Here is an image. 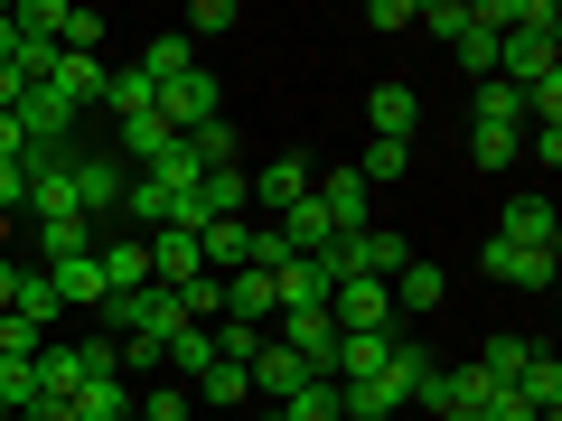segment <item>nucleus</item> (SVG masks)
<instances>
[{
	"instance_id": "20e7f679",
	"label": "nucleus",
	"mask_w": 562,
	"mask_h": 421,
	"mask_svg": "<svg viewBox=\"0 0 562 421\" xmlns=\"http://www.w3.org/2000/svg\"><path fill=\"white\" fill-rule=\"evenodd\" d=\"M310 197H319L328 235H366V225H375V187H366L357 169H328V179H310Z\"/></svg>"
},
{
	"instance_id": "423d86ee",
	"label": "nucleus",
	"mask_w": 562,
	"mask_h": 421,
	"mask_svg": "<svg viewBox=\"0 0 562 421\" xmlns=\"http://www.w3.org/2000/svg\"><path fill=\"white\" fill-rule=\"evenodd\" d=\"M272 338L291 346V356H301L310 375H328V356H338V319H328V309H281V319H272Z\"/></svg>"
},
{
	"instance_id": "f3484780",
	"label": "nucleus",
	"mask_w": 562,
	"mask_h": 421,
	"mask_svg": "<svg viewBox=\"0 0 562 421\" xmlns=\"http://www.w3.org/2000/svg\"><path fill=\"white\" fill-rule=\"evenodd\" d=\"M47 281H57V300L66 309H103V262L94 253H66V262H38Z\"/></svg>"
},
{
	"instance_id": "6ab92c4d",
	"label": "nucleus",
	"mask_w": 562,
	"mask_h": 421,
	"mask_svg": "<svg viewBox=\"0 0 562 421\" xmlns=\"http://www.w3.org/2000/svg\"><path fill=\"white\" fill-rule=\"evenodd\" d=\"M366 122H375V140H413L422 94H413V84H375V94H366Z\"/></svg>"
},
{
	"instance_id": "a211bd4d",
	"label": "nucleus",
	"mask_w": 562,
	"mask_h": 421,
	"mask_svg": "<svg viewBox=\"0 0 562 421\" xmlns=\"http://www.w3.org/2000/svg\"><path fill=\"white\" fill-rule=\"evenodd\" d=\"M198 272H206L198 235H150V281H160V291H188Z\"/></svg>"
},
{
	"instance_id": "4be33fe9",
	"label": "nucleus",
	"mask_w": 562,
	"mask_h": 421,
	"mask_svg": "<svg viewBox=\"0 0 562 421\" xmlns=\"http://www.w3.org/2000/svg\"><path fill=\"white\" fill-rule=\"evenodd\" d=\"M38 402H76V384H85V346H38Z\"/></svg>"
},
{
	"instance_id": "f03ea898",
	"label": "nucleus",
	"mask_w": 562,
	"mask_h": 421,
	"mask_svg": "<svg viewBox=\"0 0 562 421\" xmlns=\"http://www.w3.org/2000/svg\"><path fill=\"white\" fill-rule=\"evenodd\" d=\"M122 187H132V169H122L113 150H85V140H76V206H85V225L122 216Z\"/></svg>"
},
{
	"instance_id": "a18cd8bd",
	"label": "nucleus",
	"mask_w": 562,
	"mask_h": 421,
	"mask_svg": "<svg viewBox=\"0 0 562 421\" xmlns=\"http://www.w3.org/2000/svg\"><path fill=\"white\" fill-rule=\"evenodd\" d=\"M20 421H76V402H29Z\"/></svg>"
},
{
	"instance_id": "79ce46f5",
	"label": "nucleus",
	"mask_w": 562,
	"mask_h": 421,
	"mask_svg": "<svg viewBox=\"0 0 562 421\" xmlns=\"http://www.w3.org/2000/svg\"><path fill=\"white\" fill-rule=\"evenodd\" d=\"M487 421H535V402H525V394H497V402H487Z\"/></svg>"
},
{
	"instance_id": "ea45409f",
	"label": "nucleus",
	"mask_w": 562,
	"mask_h": 421,
	"mask_svg": "<svg viewBox=\"0 0 562 421\" xmlns=\"http://www.w3.org/2000/svg\"><path fill=\"white\" fill-rule=\"evenodd\" d=\"M413 29H431V38H450V47H460V29H469V0H431V10H413Z\"/></svg>"
},
{
	"instance_id": "473e14b6",
	"label": "nucleus",
	"mask_w": 562,
	"mask_h": 421,
	"mask_svg": "<svg viewBox=\"0 0 562 421\" xmlns=\"http://www.w3.org/2000/svg\"><path fill=\"white\" fill-rule=\"evenodd\" d=\"M516 394L535 402V412H553V402H562V365L543 356V346H535V356H525V375H516Z\"/></svg>"
},
{
	"instance_id": "bb28decb",
	"label": "nucleus",
	"mask_w": 562,
	"mask_h": 421,
	"mask_svg": "<svg viewBox=\"0 0 562 421\" xmlns=\"http://www.w3.org/2000/svg\"><path fill=\"white\" fill-rule=\"evenodd\" d=\"M169 206H179V197H169V187L150 179V169H132V187H122V216H132V225H150V235H160V225H169Z\"/></svg>"
},
{
	"instance_id": "cd10ccee",
	"label": "nucleus",
	"mask_w": 562,
	"mask_h": 421,
	"mask_svg": "<svg viewBox=\"0 0 562 421\" xmlns=\"http://www.w3.org/2000/svg\"><path fill=\"white\" fill-rule=\"evenodd\" d=\"M150 103H160V94H150V84H140V66H113V76H103V113H113V122L150 113Z\"/></svg>"
},
{
	"instance_id": "7ed1b4c3",
	"label": "nucleus",
	"mask_w": 562,
	"mask_h": 421,
	"mask_svg": "<svg viewBox=\"0 0 562 421\" xmlns=\"http://www.w3.org/2000/svg\"><path fill=\"white\" fill-rule=\"evenodd\" d=\"M160 122L169 132H206V122H225V94H216V76H206V66H188L179 84H160Z\"/></svg>"
},
{
	"instance_id": "49530a36",
	"label": "nucleus",
	"mask_w": 562,
	"mask_h": 421,
	"mask_svg": "<svg viewBox=\"0 0 562 421\" xmlns=\"http://www.w3.org/2000/svg\"><path fill=\"white\" fill-rule=\"evenodd\" d=\"M10 291H20V262H10V253H0V309H10Z\"/></svg>"
},
{
	"instance_id": "39448f33",
	"label": "nucleus",
	"mask_w": 562,
	"mask_h": 421,
	"mask_svg": "<svg viewBox=\"0 0 562 421\" xmlns=\"http://www.w3.org/2000/svg\"><path fill=\"white\" fill-rule=\"evenodd\" d=\"M328 319H338V338L394 328V281H338V291H328Z\"/></svg>"
},
{
	"instance_id": "0eeeda50",
	"label": "nucleus",
	"mask_w": 562,
	"mask_h": 421,
	"mask_svg": "<svg viewBox=\"0 0 562 421\" xmlns=\"http://www.w3.org/2000/svg\"><path fill=\"white\" fill-rule=\"evenodd\" d=\"M479 272L506 281V291H553V253H525V243H506V235L479 243Z\"/></svg>"
},
{
	"instance_id": "f257e3e1",
	"label": "nucleus",
	"mask_w": 562,
	"mask_h": 421,
	"mask_svg": "<svg viewBox=\"0 0 562 421\" xmlns=\"http://www.w3.org/2000/svg\"><path fill=\"white\" fill-rule=\"evenodd\" d=\"M403 262H413V243L394 235V225H366V235H338L319 253V272H328V291H338V281H394Z\"/></svg>"
},
{
	"instance_id": "58836bf2",
	"label": "nucleus",
	"mask_w": 562,
	"mask_h": 421,
	"mask_svg": "<svg viewBox=\"0 0 562 421\" xmlns=\"http://www.w3.org/2000/svg\"><path fill=\"white\" fill-rule=\"evenodd\" d=\"M122 346V375H169V338H113Z\"/></svg>"
},
{
	"instance_id": "c03bdc74",
	"label": "nucleus",
	"mask_w": 562,
	"mask_h": 421,
	"mask_svg": "<svg viewBox=\"0 0 562 421\" xmlns=\"http://www.w3.org/2000/svg\"><path fill=\"white\" fill-rule=\"evenodd\" d=\"M20 94H29V76H20V66H0V113H20Z\"/></svg>"
},
{
	"instance_id": "1a4fd4ad",
	"label": "nucleus",
	"mask_w": 562,
	"mask_h": 421,
	"mask_svg": "<svg viewBox=\"0 0 562 421\" xmlns=\"http://www.w3.org/2000/svg\"><path fill=\"white\" fill-rule=\"evenodd\" d=\"M497 235L525 243V253H553V243H562V216H553V197H535V187H525V197H506Z\"/></svg>"
},
{
	"instance_id": "09e8293b",
	"label": "nucleus",
	"mask_w": 562,
	"mask_h": 421,
	"mask_svg": "<svg viewBox=\"0 0 562 421\" xmlns=\"http://www.w3.org/2000/svg\"><path fill=\"white\" fill-rule=\"evenodd\" d=\"M254 421H291V412H281V402H262V412H254Z\"/></svg>"
},
{
	"instance_id": "2eb2a0df",
	"label": "nucleus",
	"mask_w": 562,
	"mask_h": 421,
	"mask_svg": "<svg viewBox=\"0 0 562 421\" xmlns=\"http://www.w3.org/2000/svg\"><path fill=\"white\" fill-rule=\"evenodd\" d=\"M450 300V272H441V262H403V272H394V309H413V319H431V309H441Z\"/></svg>"
},
{
	"instance_id": "6e6552de",
	"label": "nucleus",
	"mask_w": 562,
	"mask_h": 421,
	"mask_svg": "<svg viewBox=\"0 0 562 421\" xmlns=\"http://www.w3.org/2000/svg\"><path fill=\"white\" fill-rule=\"evenodd\" d=\"M394 384H403V402H431V412L450 402V365L431 346H413V338H394Z\"/></svg>"
},
{
	"instance_id": "8fccbe9b",
	"label": "nucleus",
	"mask_w": 562,
	"mask_h": 421,
	"mask_svg": "<svg viewBox=\"0 0 562 421\" xmlns=\"http://www.w3.org/2000/svg\"><path fill=\"white\" fill-rule=\"evenodd\" d=\"M0 421H20V412H10V402H0Z\"/></svg>"
},
{
	"instance_id": "393cba45",
	"label": "nucleus",
	"mask_w": 562,
	"mask_h": 421,
	"mask_svg": "<svg viewBox=\"0 0 562 421\" xmlns=\"http://www.w3.org/2000/svg\"><path fill=\"white\" fill-rule=\"evenodd\" d=\"M216 365V328H169V384H198Z\"/></svg>"
},
{
	"instance_id": "9d476101",
	"label": "nucleus",
	"mask_w": 562,
	"mask_h": 421,
	"mask_svg": "<svg viewBox=\"0 0 562 421\" xmlns=\"http://www.w3.org/2000/svg\"><path fill=\"white\" fill-rule=\"evenodd\" d=\"M103 76H113V66H103V57H85V47H57L38 84H57V94L76 103V113H94V103H103Z\"/></svg>"
},
{
	"instance_id": "a19ab883",
	"label": "nucleus",
	"mask_w": 562,
	"mask_h": 421,
	"mask_svg": "<svg viewBox=\"0 0 562 421\" xmlns=\"http://www.w3.org/2000/svg\"><path fill=\"white\" fill-rule=\"evenodd\" d=\"M188 150H198L206 169H235V132H225V122H206V132H188Z\"/></svg>"
},
{
	"instance_id": "a878e982",
	"label": "nucleus",
	"mask_w": 562,
	"mask_h": 421,
	"mask_svg": "<svg viewBox=\"0 0 562 421\" xmlns=\"http://www.w3.org/2000/svg\"><path fill=\"white\" fill-rule=\"evenodd\" d=\"M469 122H487V132H516V122H525V94H516V84H497V76L469 84Z\"/></svg>"
},
{
	"instance_id": "412c9836",
	"label": "nucleus",
	"mask_w": 562,
	"mask_h": 421,
	"mask_svg": "<svg viewBox=\"0 0 562 421\" xmlns=\"http://www.w3.org/2000/svg\"><path fill=\"white\" fill-rule=\"evenodd\" d=\"M10 319H29V328H57V319H66L57 281H47L38 262H20V291H10Z\"/></svg>"
},
{
	"instance_id": "f704fd0d",
	"label": "nucleus",
	"mask_w": 562,
	"mask_h": 421,
	"mask_svg": "<svg viewBox=\"0 0 562 421\" xmlns=\"http://www.w3.org/2000/svg\"><path fill=\"white\" fill-rule=\"evenodd\" d=\"M281 412H291V421H338V375H310L301 394L281 402Z\"/></svg>"
},
{
	"instance_id": "b1692460",
	"label": "nucleus",
	"mask_w": 562,
	"mask_h": 421,
	"mask_svg": "<svg viewBox=\"0 0 562 421\" xmlns=\"http://www.w3.org/2000/svg\"><path fill=\"white\" fill-rule=\"evenodd\" d=\"M66 10H76V0H20V10H10V29H20L29 47H66Z\"/></svg>"
},
{
	"instance_id": "c9c22d12",
	"label": "nucleus",
	"mask_w": 562,
	"mask_h": 421,
	"mask_svg": "<svg viewBox=\"0 0 562 421\" xmlns=\"http://www.w3.org/2000/svg\"><path fill=\"white\" fill-rule=\"evenodd\" d=\"M225 29H244V10H235V0H198V10H188V29H179V38L198 47V38H225Z\"/></svg>"
},
{
	"instance_id": "7c9ffc66",
	"label": "nucleus",
	"mask_w": 562,
	"mask_h": 421,
	"mask_svg": "<svg viewBox=\"0 0 562 421\" xmlns=\"http://www.w3.org/2000/svg\"><path fill=\"white\" fill-rule=\"evenodd\" d=\"M357 179H366V187H384V179H413V140H366Z\"/></svg>"
},
{
	"instance_id": "72a5a7b5",
	"label": "nucleus",
	"mask_w": 562,
	"mask_h": 421,
	"mask_svg": "<svg viewBox=\"0 0 562 421\" xmlns=\"http://www.w3.org/2000/svg\"><path fill=\"white\" fill-rule=\"evenodd\" d=\"M516 150H525V132H487V122H469V160H479V169H516Z\"/></svg>"
},
{
	"instance_id": "ddd939ff",
	"label": "nucleus",
	"mask_w": 562,
	"mask_h": 421,
	"mask_svg": "<svg viewBox=\"0 0 562 421\" xmlns=\"http://www.w3.org/2000/svg\"><path fill=\"white\" fill-rule=\"evenodd\" d=\"M169 140H179V132H169V122H160V103H150V113L113 122V160H122V169H150V160L169 150Z\"/></svg>"
},
{
	"instance_id": "de8ad7c7",
	"label": "nucleus",
	"mask_w": 562,
	"mask_h": 421,
	"mask_svg": "<svg viewBox=\"0 0 562 421\" xmlns=\"http://www.w3.org/2000/svg\"><path fill=\"white\" fill-rule=\"evenodd\" d=\"M441 421H487V412H469V402H441Z\"/></svg>"
},
{
	"instance_id": "37998d69",
	"label": "nucleus",
	"mask_w": 562,
	"mask_h": 421,
	"mask_svg": "<svg viewBox=\"0 0 562 421\" xmlns=\"http://www.w3.org/2000/svg\"><path fill=\"white\" fill-rule=\"evenodd\" d=\"M29 150V132H20V113H0V160H20Z\"/></svg>"
},
{
	"instance_id": "dca6fc26",
	"label": "nucleus",
	"mask_w": 562,
	"mask_h": 421,
	"mask_svg": "<svg viewBox=\"0 0 562 421\" xmlns=\"http://www.w3.org/2000/svg\"><path fill=\"white\" fill-rule=\"evenodd\" d=\"M94 262H103V300H113V291H140V281H150V243H140V235L94 243Z\"/></svg>"
},
{
	"instance_id": "c85d7f7f",
	"label": "nucleus",
	"mask_w": 562,
	"mask_h": 421,
	"mask_svg": "<svg viewBox=\"0 0 562 421\" xmlns=\"http://www.w3.org/2000/svg\"><path fill=\"white\" fill-rule=\"evenodd\" d=\"M525 356H535V346H525V338H487V346H479V375L497 384V394H516V375H525Z\"/></svg>"
},
{
	"instance_id": "9b49d317",
	"label": "nucleus",
	"mask_w": 562,
	"mask_h": 421,
	"mask_svg": "<svg viewBox=\"0 0 562 421\" xmlns=\"http://www.w3.org/2000/svg\"><path fill=\"white\" fill-rule=\"evenodd\" d=\"M272 309H328L319 253H281V262H272Z\"/></svg>"
},
{
	"instance_id": "4c0bfd02",
	"label": "nucleus",
	"mask_w": 562,
	"mask_h": 421,
	"mask_svg": "<svg viewBox=\"0 0 562 421\" xmlns=\"http://www.w3.org/2000/svg\"><path fill=\"white\" fill-rule=\"evenodd\" d=\"M0 402H10V412L38 402V365H29V356H0Z\"/></svg>"
},
{
	"instance_id": "4468645a",
	"label": "nucleus",
	"mask_w": 562,
	"mask_h": 421,
	"mask_svg": "<svg viewBox=\"0 0 562 421\" xmlns=\"http://www.w3.org/2000/svg\"><path fill=\"white\" fill-rule=\"evenodd\" d=\"M310 179H319V169H310L301 150H281V160H262V169H254V197L281 216V206H301V197H310Z\"/></svg>"
},
{
	"instance_id": "5701e85b",
	"label": "nucleus",
	"mask_w": 562,
	"mask_h": 421,
	"mask_svg": "<svg viewBox=\"0 0 562 421\" xmlns=\"http://www.w3.org/2000/svg\"><path fill=\"white\" fill-rule=\"evenodd\" d=\"M188 66H198V47H188V38H179V29H160V38L140 47V84H150V94H160V84H179V76H188Z\"/></svg>"
},
{
	"instance_id": "e433bc0d",
	"label": "nucleus",
	"mask_w": 562,
	"mask_h": 421,
	"mask_svg": "<svg viewBox=\"0 0 562 421\" xmlns=\"http://www.w3.org/2000/svg\"><path fill=\"white\" fill-rule=\"evenodd\" d=\"M460 76H469V84H487V76H497V38H487L479 20L460 29Z\"/></svg>"
},
{
	"instance_id": "c756f323",
	"label": "nucleus",
	"mask_w": 562,
	"mask_h": 421,
	"mask_svg": "<svg viewBox=\"0 0 562 421\" xmlns=\"http://www.w3.org/2000/svg\"><path fill=\"white\" fill-rule=\"evenodd\" d=\"M188 412H198V394H188V384H150V394H132V421H188Z\"/></svg>"
},
{
	"instance_id": "aec40b11",
	"label": "nucleus",
	"mask_w": 562,
	"mask_h": 421,
	"mask_svg": "<svg viewBox=\"0 0 562 421\" xmlns=\"http://www.w3.org/2000/svg\"><path fill=\"white\" fill-rule=\"evenodd\" d=\"M394 412H403V384H394V375L338 384V421H394Z\"/></svg>"
},
{
	"instance_id": "f8f14e48",
	"label": "nucleus",
	"mask_w": 562,
	"mask_h": 421,
	"mask_svg": "<svg viewBox=\"0 0 562 421\" xmlns=\"http://www.w3.org/2000/svg\"><path fill=\"white\" fill-rule=\"evenodd\" d=\"M244 375H254V402H291V394H301V384H310V365L291 356V346H281V338H262Z\"/></svg>"
},
{
	"instance_id": "2f4dec72",
	"label": "nucleus",
	"mask_w": 562,
	"mask_h": 421,
	"mask_svg": "<svg viewBox=\"0 0 562 421\" xmlns=\"http://www.w3.org/2000/svg\"><path fill=\"white\" fill-rule=\"evenodd\" d=\"M94 225H85V216H66V225H38V262H66V253H94Z\"/></svg>"
}]
</instances>
